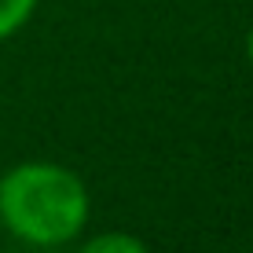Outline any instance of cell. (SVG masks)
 <instances>
[{"instance_id": "obj_2", "label": "cell", "mask_w": 253, "mask_h": 253, "mask_svg": "<svg viewBox=\"0 0 253 253\" xmlns=\"http://www.w3.org/2000/svg\"><path fill=\"white\" fill-rule=\"evenodd\" d=\"M77 253H151V250L143 239H136L128 231H103V235H92Z\"/></svg>"}, {"instance_id": "obj_4", "label": "cell", "mask_w": 253, "mask_h": 253, "mask_svg": "<svg viewBox=\"0 0 253 253\" xmlns=\"http://www.w3.org/2000/svg\"><path fill=\"white\" fill-rule=\"evenodd\" d=\"M246 59L253 63V26H250V33H246Z\"/></svg>"}, {"instance_id": "obj_3", "label": "cell", "mask_w": 253, "mask_h": 253, "mask_svg": "<svg viewBox=\"0 0 253 253\" xmlns=\"http://www.w3.org/2000/svg\"><path fill=\"white\" fill-rule=\"evenodd\" d=\"M37 11V0H0V41L15 37Z\"/></svg>"}, {"instance_id": "obj_1", "label": "cell", "mask_w": 253, "mask_h": 253, "mask_svg": "<svg viewBox=\"0 0 253 253\" xmlns=\"http://www.w3.org/2000/svg\"><path fill=\"white\" fill-rule=\"evenodd\" d=\"M88 187L55 162H22L0 176V220L30 246H63L88 224Z\"/></svg>"}]
</instances>
